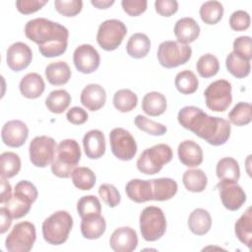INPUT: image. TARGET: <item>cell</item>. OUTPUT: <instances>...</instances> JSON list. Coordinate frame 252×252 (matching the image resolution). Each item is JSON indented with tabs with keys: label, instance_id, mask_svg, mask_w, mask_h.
<instances>
[{
	"label": "cell",
	"instance_id": "1",
	"mask_svg": "<svg viewBox=\"0 0 252 252\" xmlns=\"http://www.w3.org/2000/svg\"><path fill=\"white\" fill-rule=\"evenodd\" d=\"M177 120L183 128L212 146H221L230 137L231 127L227 120L210 116L197 106L182 107L177 114Z\"/></svg>",
	"mask_w": 252,
	"mask_h": 252
},
{
	"label": "cell",
	"instance_id": "2",
	"mask_svg": "<svg viewBox=\"0 0 252 252\" xmlns=\"http://www.w3.org/2000/svg\"><path fill=\"white\" fill-rule=\"evenodd\" d=\"M25 34L38 45L40 54L46 58L64 54L68 46L67 28L45 18L30 20L25 26Z\"/></svg>",
	"mask_w": 252,
	"mask_h": 252
},
{
	"label": "cell",
	"instance_id": "3",
	"mask_svg": "<svg viewBox=\"0 0 252 252\" xmlns=\"http://www.w3.org/2000/svg\"><path fill=\"white\" fill-rule=\"evenodd\" d=\"M81 148L74 139L62 140L50 164L52 173L59 178H69L81 159Z\"/></svg>",
	"mask_w": 252,
	"mask_h": 252
},
{
	"label": "cell",
	"instance_id": "4",
	"mask_svg": "<svg viewBox=\"0 0 252 252\" xmlns=\"http://www.w3.org/2000/svg\"><path fill=\"white\" fill-rule=\"evenodd\" d=\"M73 227V218L66 211H57L42 222V236L51 245H60L67 241Z\"/></svg>",
	"mask_w": 252,
	"mask_h": 252
},
{
	"label": "cell",
	"instance_id": "5",
	"mask_svg": "<svg viewBox=\"0 0 252 252\" xmlns=\"http://www.w3.org/2000/svg\"><path fill=\"white\" fill-rule=\"evenodd\" d=\"M173 158L172 149L166 144H158L146 149L137 159V168L140 172L153 175L158 173L164 164Z\"/></svg>",
	"mask_w": 252,
	"mask_h": 252
},
{
	"label": "cell",
	"instance_id": "6",
	"mask_svg": "<svg viewBox=\"0 0 252 252\" xmlns=\"http://www.w3.org/2000/svg\"><path fill=\"white\" fill-rule=\"evenodd\" d=\"M139 220L140 231L146 241H157L165 233L166 219L158 207H146L140 214Z\"/></svg>",
	"mask_w": 252,
	"mask_h": 252
},
{
	"label": "cell",
	"instance_id": "7",
	"mask_svg": "<svg viewBox=\"0 0 252 252\" xmlns=\"http://www.w3.org/2000/svg\"><path fill=\"white\" fill-rule=\"evenodd\" d=\"M192 55V48L174 40L162 41L158 48L157 56L159 64L167 69L176 68L189 61Z\"/></svg>",
	"mask_w": 252,
	"mask_h": 252
},
{
	"label": "cell",
	"instance_id": "8",
	"mask_svg": "<svg viewBox=\"0 0 252 252\" xmlns=\"http://www.w3.org/2000/svg\"><path fill=\"white\" fill-rule=\"evenodd\" d=\"M36 240L35 226L31 221L16 223L5 239V247L9 252H29Z\"/></svg>",
	"mask_w": 252,
	"mask_h": 252
},
{
	"label": "cell",
	"instance_id": "9",
	"mask_svg": "<svg viewBox=\"0 0 252 252\" xmlns=\"http://www.w3.org/2000/svg\"><path fill=\"white\" fill-rule=\"evenodd\" d=\"M127 33L125 24L116 19L102 22L97 30L96 41L98 45L106 51H113L122 43Z\"/></svg>",
	"mask_w": 252,
	"mask_h": 252
},
{
	"label": "cell",
	"instance_id": "10",
	"mask_svg": "<svg viewBox=\"0 0 252 252\" xmlns=\"http://www.w3.org/2000/svg\"><path fill=\"white\" fill-rule=\"evenodd\" d=\"M231 84L223 79L211 83L204 92L205 102L209 109L215 112L225 111L232 101Z\"/></svg>",
	"mask_w": 252,
	"mask_h": 252
},
{
	"label": "cell",
	"instance_id": "11",
	"mask_svg": "<svg viewBox=\"0 0 252 252\" xmlns=\"http://www.w3.org/2000/svg\"><path fill=\"white\" fill-rule=\"evenodd\" d=\"M56 148L57 145L53 138L44 135L34 137L29 147L30 160L36 167H46L53 161Z\"/></svg>",
	"mask_w": 252,
	"mask_h": 252
},
{
	"label": "cell",
	"instance_id": "12",
	"mask_svg": "<svg viewBox=\"0 0 252 252\" xmlns=\"http://www.w3.org/2000/svg\"><path fill=\"white\" fill-rule=\"evenodd\" d=\"M113 156L120 160H131L137 154V143L132 134L124 128H114L109 134Z\"/></svg>",
	"mask_w": 252,
	"mask_h": 252
},
{
	"label": "cell",
	"instance_id": "13",
	"mask_svg": "<svg viewBox=\"0 0 252 252\" xmlns=\"http://www.w3.org/2000/svg\"><path fill=\"white\" fill-rule=\"evenodd\" d=\"M73 62L79 72L91 74L97 70L100 63V56L93 45L87 43L81 44L73 53Z\"/></svg>",
	"mask_w": 252,
	"mask_h": 252
},
{
	"label": "cell",
	"instance_id": "14",
	"mask_svg": "<svg viewBox=\"0 0 252 252\" xmlns=\"http://www.w3.org/2000/svg\"><path fill=\"white\" fill-rule=\"evenodd\" d=\"M32 52L31 47L21 41L11 44L7 49L6 61L8 67L14 72H20L31 64Z\"/></svg>",
	"mask_w": 252,
	"mask_h": 252
},
{
	"label": "cell",
	"instance_id": "15",
	"mask_svg": "<svg viewBox=\"0 0 252 252\" xmlns=\"http://www.w3.org/2000/svg\"><path fill=\"white\" fill-rule=\"evenodd\" d=\"M29 137V128L21 120H10L6 122L1 130L3 143L11 148L22 147Z\"/></svg>",
	"mask_w": 252,
	"mask_h": 252
},
{
	"label": "cell",
	"instance_id": "16",
	"mask_svg": "<svg viewBox=\"0 0 252 252\" xmlns=\"http://www.w3.org/2000/svg\"><path fill=\"white\" fill-rule=\"evenodd\" d=\"M221 204L229 211L239 210L246 202V194L237 183L220 182L217 185Z\"/></svg>",
	"mask_w": 252,
	"mask_h": 252
},
{
	"label": "cell",
	"instance_id": "17",
	"mask_svg": "<svg viewBox=\"0 0 252 252\" xmlns=\"http://www.w3.org/2000/svg\"><path fill=\"white\" fill-rule=\"evenodd\" d=\"M137 232L129 226L116 228L109 238V246L115 252H132L137 248Z\"/></svg>",
	"mask_w": 252,
	"mask_h": 252
},
{
	"label": "cell",
	"instance_id": "18",
	"mask_svg": "<svg viewBox=\"0 0 252 252\" xmlns=\"http://www.w3.org/2000/svg\"><path fill=\"white\" fill-rule=\"evenodd\" d=\"M80 100L87 109L96 111L105 104V90L98 84H89L83 89L80 95Z\"/></svg>",
	"mask_w": 252,
	"mask_h": 252
},
{
	"label": "cell",
	"instance_id": "19",
	"mask_svg": "<svg viewBox=\"0 0 252 252\" xmlns=\"http://www.w3.org/2000/svg\"><path fill=\"white\" fill-rule=\"evenodd\" d=\"M83 147L86 156L91 159H97L105 153L104 134L97 129L88 131L83 138Z\"/></svg>",
	"mask_w": 252,
	"mask_h": 252
},
{
	"label": "cell",
	"instance_id": "20",
	"mask_svg": "<svg viewBox=\"0 0 252 252\" xmlns=\"http://www.w3.org/2000/svg\"><path fill=\"white\" fill-rule=\"evenodd\" d=\"M178 158L188 167H196L203 162V150L199 144L192 140H185L178 145Z\"/></svg>",
	"mask_w": 252,
	"mask_h": 252
},
{
	"label": "cell",
	"instance_id": "21",
	"mask_svg": "<svg viewBox=\"0 0 252 252\" xmlns=\"http://www.w3.org/2000/svg\"><path fill=\"white\" fill-rule=\"evenodd\" d=\"M173 32L178 42L188 44L198 38L200 34V27L193 18L184 17L175 23Z\"/></svg>",
	"mask_w": 252,
	"mask_h": 252
},
{
	"label": "cell",
	"instance_id": "22",
	"mask_svg": "<svg viewBox=\"0 0 252 252\" xmlns=\"http://www.w3.org/2000/svg\"><path fill=\"white\" fill-rule=\"evenodd\" d=\"M20 92L23 96L34 99L39 97L45 89V84L42 77L37 73H29L24 76L19 85Z\"/></svg>",
	"mask_w": 252,
	"mask_h": 252
},
{
	"label": "cell",
	"instance_id": "23",
	"mask_svg": "<svg viewBox=\"0 0 252 252\" xmlns=\"http://www.w3.org/2000/svg\"><path fill=\"white\" fill-rule=\"evenodd\" d=\"M128 198L136 203H145L153 200L152 184L150 180L132 179L125 186Z\"/></svg>",
	"mask_w": 252,
	"mask_h": 252
},
{
	"label": "cell",
	"instance_id": "24",
	"mask_svg": "<svg viewBox=\"0 0 252 252\" xmlns=\"http://www.w3.org/2000/svg\"><path fill=\"white\" fill-rule=\"evenodd\" d=\"M216 173L220 182L237 183L240 177L239 164L233 158H222L217 163Z\"/></svg>",
	"mask_w": 252,
	"mask_h": 252
},
{
	"label": "cell",
	"instance_id": "25",
	"mask_svg": "<svg viewBox=\"0 0 252 252\" xmlns=\"http://www.w3.org/2000/svg\"><path fill=\"white\" fill-rule=\"evenodd\" d=\"M106 222L100 215H91L82 219L81 233L87 239H97L104 233Z\"/></svg>",
	"mask_w": 252,
	"mask_h": 252
},
{
	"label": "cell",
	"instance_id": "26",
	"mask_svg": "<svg viewBox=\"0 0 252 252\" xmlns=\"http://www.w3.org/2000/svg\"><path fill=\"white\" fill-rule=\"evenodd\" d=\"M152 184V193L154 201H167L177 192L178 185L175 180L168 177L156 178L150 180Z\"/></svg>",
	"mask_w": 252,
	"mask_h": 252
},
{
	"label": "cell",
	"instance_id": "27",
	"mask_svg": "<svg viewBox=\"0 0 252 252\" xmlns=\"http://www.w3.org/2000/svg\"><path fill=\"white\" fill-rule=\"evenodd\" d=\"M71 69L65 61H57L45 67V78L52 86H62L71 79Z\"/></svg>",
	"mask_w": 252,
	"mask_h": 252
},
{
	"label": "cell",
	"instance_id": "28",
	"mask_svg": "<svg viewBox=\"0 0 252 252\" xmlns=\"http://www.w3.org/2000/svg\"><path fill=\"white\" fill-rule=\"evenodd\" d=\"M188 227L196 235L208 233L212 227V218L210 213L202 208L195 209L188 218Z\"/></svg>",
	"mask_w": 252,
	"mask_h": 252
},
{
	"label": "cell",
	"instance_id": "29",
	"mask_svg": "<svg viewBox=\"0 0 252 252\" xmlns=\"http://www.w3.org/2000/svg\"><path fill=\"white\" fill-rule=\"evenodd\" d=\"M166 107V98L158 92H150L143 97L142 109L147 115L159 116L165 112Z\"/></svg>",
	"mask_w": 252,
	"mask_h": 252
},
{
	"label": "cell",
	"instance_id": "30",
	"mask_svg": "<svg viewBox=\"0 0 252 252\" xmlns=\"http://www.w3.org/2000/svg\"><path fill=\"white\" fill-rule=\"evenodd\" d=\"M151 49V40L147 34L136 32L130 36L126 44V51L132 58L141 59L148 55Z\"/></svg>",
	"mask_w": 252,
	"mask_h": 252
},
{
	"label": "cell",
	"instance_id": "31",
	"mask_svg": "<svg viewBox=\"0 0 252 252\" xmlns=\"http://www.w3.org/2000/svg\"><path fill=\"white\" fill-rule=\"evenodd\" d=\"M234 232L238 240L248 248L251 247L252 239V211L248 207L245 213L236 220L234 224Z\"/></svg>",
	"mask_w": 252,
	"mask_h": 252
},
{
	"label": "cell",
	"instance_id": "32",
	"mask_svg": "<svg viewBox=\"0 0 252 252\" xmlns=\"http://www.w3.org/2000/svg\"><path fill=\"white\" fill-rule=\"evenodd\" d=\"M182 182L184 187L194 193L203 192L208 184V178L206 173L202 169H187L182 176Z\"/></svg>",
	"mask_w": 252,
	"mask_h": 252
},
{
	"label": "cell",
	"instance_id": "33",
	"mask_svg": "<svg viewBox=\"0 0 252 252\" xmlns=\"http://www.w3.org/2000/svg\"><path fill=\"white\" fill-rule=\"evenodd\" d=\"M71 95L65 90L52 91L45 98V106L55 114L63 113L71 103Z\"/></svg>",
	"mask_w": 252,
	"mask_h": 252
},
{
	"label": "cell",
	"instance_id": "34",
	"mask_svg": "<svg viewBox=\"0 0 252 252\" xmlns=\"http://www.w3.org/2000/svg\"><path fill=\"white\" fill-rule=\"evenodd\" d=\"M225 67L227 71L235 78L242 79L247 77L251 71L250 61L240 57L233 51L228 53L225 59Z\"/></svg>",
	"mask_w": 252,
	"mask_h": 252
},
{
	"label": "cell",
	"instance_id": "35",
	"mask_svg": "<svg viewBox=\"0 0 252 252\" xmlns=\"http://www.w3.org/2000/svg\"><path fill=\"white\" fill-rule=\"evenodd\" d=\"M71 178L74 186L82 191L91 190L96 181L94 171L86 166L76 167L71 174Z\"/></svg>",
	"mask_w": 252,
	"mask_h": 252
},
{
	"label": "cell",
	"instance_id": "36",
	"mask_svg": "<svg viewBox=\"0 0 252 252\" xmlns=\"http://www.w3.org/2000/svg\"><path fill=\"white\" fill-rule=\"evenodd\" d=\"M199 14L205 24L216 25L223 16V6L219 1H207L201 5Z\"/></svg>",
	"mask_w": 252,
	"mask_h": 252
},
{
	"label": "cell",
	"instance_id": "37",
	"mask_svg": "<svg viewBox=\"0 0 252 252\" xmlns=\"http://www.w3.org/2000/svg\"><path fill=\"white\" fill-rule=\"evenodd\" d=\"M174 86L182 94H191L197 91L199 81L191 70H183L175 76Z\"/></svg>",
	"mask_w": 252,
	"mask_h": 252
},
{
	"label": "cell",
	"instance_id": "38",
	"mask_svg": "<svg viewBox=\"0 0 252 252\" xmlns=\"http://www.w3.org/2000/svg\"><path fill=\"white\" fill-rule=\"evenodd\" d=\"M112 102L118 111L130 112L137 106L138 96L131 90L122 89L114 94Z\"/></svg>",
	"mask_w": 252,
	"mask_h": 252
},
{
	"label": "cell",
	"instance_id": "39",
	"mask_svg": "<svg viewBox=\"0 0 252 252\" xmlns=\"http://www.w3.org/2000/svg\"><path fill=\"white\" fill-rule=\"evenodd\" d=\"M1 177L12 178L21 170V158L13 152H4L0 156Z\"/></svg>",
	"mask_w": 252,
	"mask_h": 252
},
{
	"label": "cell",
	"instance_id": "40",
	"mask_svg": "<svg viewBox=\"0 0 252 252\" xmlns=\"http://www.w3.org/2000/svg\"><path fill=\"white\" fill-rule=\"evenodd\" d=\"M4 205L13 219H21L28 215L32 203L23 196L14 193L11 199Z\"/></svg>",
	"mask_w": 252,
	"mask_h": 252
},
{
	"label": "cell",
	"instance_id": "41",
	"mask_svg": "<svg viewBox=\"0 0 252 252\" xmlns=\"http://www.w3.org/2000/svg\"><path fill=\"white\" fill-rule=\"evenodd\" d=\"M196 69L202 78L214 77L220 70L219 59L212 53H206L198 59Z\"/></svg>",
	"mask_w": 252,
	"mask_h": 252
},
{
	"label": "cell",
	"instance_id": "42",
	"mask_svg": "<svg viewBox=\"0 0 252 252\" xmlns=\"http://www.w3.org/2000/svg\"><path fill=\"white\" fill-rule=\"evenodd\" d=\"M251 104L239 101L228 113V120L236 126H245L251 122Z\"/></svg>",
	"mask_w": 252,
	"mask_h": 252
},
{
	"label": "cell",
	"instance_id": "43",
	"mask_svg": "<svg viewBox=\"0 0 252 252\" xmlns=\"http://www.w3.org/2000/svg\"><path fill=\"white\" fill-rule=\"evenodd\" d=\"M77 212L81 219L91 215H100L101 205L94 195L83 196L77 202Z\"/></svg>",
	"mask_w": 252,
	"mask_h": 252
},
{
	"label": "cell",
	"instance_id": "44",
	"mask_svg": "<svg viewBox=\"0 0 252 252\" xmlns=\"http://www.w3.org/2000/svg\"><path fill=\"white\" fill-rule=\"evenodd\" d=\"M134 123L138 129L153 136H162L167 131V128L163 124L155 122L141 114L135 117Z\"/></svg>",
	"mask_w": 252,
	"mask_h": 252
},
{
	"label": "cell",
	"instance_id": "45",
	"mask_svg": "<svg viewBox=\"0 0 252 252\" xmlns=\"http://www.w3.org/2000/svg\"><path fill=\"white\" fill-rule=\"evenodd\" d=\"M55 10L64 17H75L83 8V1L81 0H55Z\"/></svg>",
	"mask_w": 252,
	"mask_h": 252
},
{
	"label": "cell",
	"instance_id": "46",
	"mask_svg": "<svg viewBox=\"0 0 252 252\" xmlns=\"http://www.w3.org/2000/svg\"><path fill=\"white\" fill-rule=\"evenodd\" d=\"M98 195L109 208H115L121 202L120 193L112 184H101L98 188Z\"/></svg>",
	"mask_w": 252,
	"mask_h": 252
},
{
	"label": "cell",
	"instance_id": "47",
	"mask_svg": "<svg viewBox=\"0 0 252 252\" xmlns=\"http://www.w3.org/2000/svg\"><path fill=\"white\" fill-rule=\"evenodd\" d=\"M233 52L240 57L251 60L252 58V39L248 35H242L234 39Z\"/></svg>",
	"mask_w": 252,
	"mask_h": 252
},
{
	"label": "cell",
	"instance_id": "48",
	"mask_svg": "<svg viewBox=\"0 0 252 252\" xmlns=\"http://www.w3.org/2000/svg\"><path fill=\"white\" fill-rule=\"evenodd\" d=\"M250 16L246 11H234L229 17V26L235 32L245 31L250 27Z\"/></svg>",
	"mask_w": 252,
	"mask_h": 252
},
{
	"label": "cell",
	"instance_id": "49",
	"mask_svg": "<svg viewBox=\"0 0 252 252\" xmlns=\"http://www.w3.org/2000/svg\"><path fill=\"white\" fill-rule=\"evenodd\" d=\"M14 193L23 196L24 198L30 200L32 203L35 202L38 196V192L36 187L28 180L19 181L14 188Z\"/></svg>",
	"mask_w": 252,
	"mask_h": 252
},
{
	"label": "cell",
	"instance_id": "50",
	"mask_svg": "<svg viewBox=\"0 0 252 252\" xmlns=\"http://www.w3.org/2000/svg\"><path fill=\"white\" fill-rule=\"evenodd\" d=\"M121 6L123 11L132 17L143 14L148 7L147 0H122Z\"/></svg>",
	"mask_w": 252,
	"mask_h": 252
},
{
	"label": "cell",
	"instance_id": "51",
	"mask_svg": "<svg viewBox=\"0 0 252 252\" xmlns=\"http://www.w3.org/2000/svg\"><path fill=\"white\" fill-rule=\"evenodd\" d=\"M47 2V0H18L16 7L21 14L30 15L40 10Z\"/></svg>",
	"mask_w": 252,
	"mask_h": 252
},
{
	"label": "cell",
	"instance_id": "52",
	"mask_svg": "<svg viewBox=\"0 0 252 252\" xmlns=\"http://www.w3.org/2000/svg\"><path fill=\"white\" fill-rule=\"evenodd\" d=\"M156 12L162 17H170L178 10V2L175 0H157L155 2Z\"/></svg>",
	"mask_w": 252,
	"mask_h": 252
},
{
	"label": "cell",
	"instance_id": "53",
	"mask_svg": "<svg viewBox=\"0 0 252 252\" xmlns=\"http://www.w3.org/2000/svg\"><path fill=\"white\" fill-rule=\"evenodd\" d=\"M66 118L71 124L82 125L87 122L89 115L84 108L79 107V106H74V107H71L67 111Z\"/></svg>",
	"mask_w": 252,
	"mask_h": 252
},
{
	"label": "cell",
	"instance_id": "54",
	"mask_svg": "<svg viewBox=\"0 0 252 252\" xmlns=\"http://www.w3.org/2000/svg\"><path fill=\"white\" fill-rule=\"evenodd\" d=\"M1 191H0V203L4 205L6 202H8L11 197L13 196L12 194V187L10 183L8 182L7 178L1 177Z\"/></svg>",
	"mask_w": 252,
	"mask_h": 252
},
{
	"label": "cell",
	"instance_id": "55",
	"mask_svg": "<svg viewBox=\"0 0 252 252\" xmlns=\"http://www.w3.org/2000/svg\"><path fill=\"white\" fill-rule=\"evenodd\" d=\"M0 216H1V227H0V232L1 234L5 233L11 226L12 224V216L9 214L8 210L5 207L0 208Z\"/></svg>",
	"mask_w": 252,
	"mask_h": 252
},
{
	"label": "cell",
	"instance_id": "56",
	"mask_svg": "<svg viewBox=\"0 0 252 252\" xmlns=\"http://www.w3.org/2000/svg\"><path fill=\"white\" fill-rule=\"evenodd\" d=\"M91 4L97 9H107L114 4V0H92Z\"/></svg>",
	"mask_w": 252,
	"mask_h": 252
}]
</instances>
